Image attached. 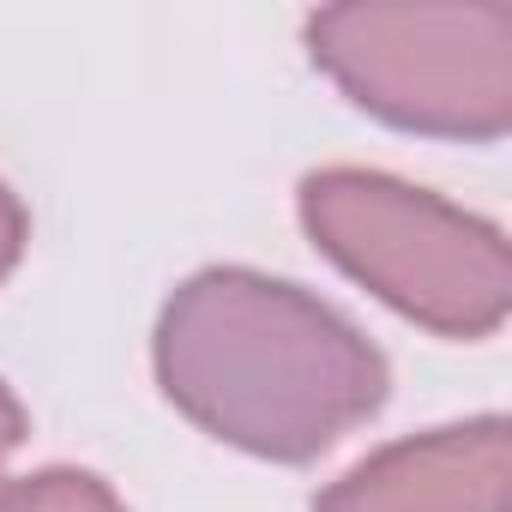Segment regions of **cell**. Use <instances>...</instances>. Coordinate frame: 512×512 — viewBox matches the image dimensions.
Wrapping results in <instances>:
<instances>
[{
	"label": "cell",
	"mask_w": 512,
	"mask_h": 512,
	"mask_svg": "<svg viewBox=\"0 0 512 512\" xmlns=\"http://www.w3.org/2000/svg\"><path fill=\"white\" fill-rule=\"evenodd\" d=\"M151 362L193 428L272 464H314L392 392L386 356L338 308L247 266L193 272L157 314Z\"/></svg>",
	"instance_id": "obj_1"
},
{
	"label": "cell",
	"mask_w": 512,
	"mask_h": 512,
	"mask_svg": "<svg viewBox=\"0 0 512 512\" xmlns=\"http://www.w3.org/2000/svg\"><path fill=\"white\" fill-rule=\"evenodd\" d=\"M302 229L338 272L434 338H488L512 314L506 235L380 169H314L296 193Z\"/></svg>",
	"instance_id": "obj_2"
},
{
	"label": "cell",
	"mask_w": 512,
	"mask_h": 512,
	"mask_svg": "<svg viewBox=\"0 0 512 512\" xmlns=\"http://www.w3.org/2000/svg\"><path fill=\"white\" fill-rule=\"evenodd\" d=\"M314 67L374 121L494 145L512 127V7L356 0L308 19Z\"/></svg>",
	"instance_id": "obj_3"
},
{
	"label": "cell",
	"mask_w": 512,
	"mask_h": 512,
	"mask_svg": "<svg viewBox=\"0 0 512 512\" xmlns=\"http://www.w3.org/2000/svg\"><path fill=\"white\" fill-rule=\"evenodd\" d=\"M314 512H512V428L476 416L392 440L350 464Z\"/></svg>",
	"instance_id": "obj_4"
},
{
	"label": "cell",
	"mask_w": 512,
	"mask_h": 512,
	"mask_svg": "<svg viewBox=\"0 0 512 512\" xmlns=\"http://www.w3.org/2000/svg\"><path fill=\"white\" fill-rule=\"evenodd\" d=\"M0 512H127V506L103 476L73 470V464H49V470L0 482Z\"/></svg>",
	"instance_id": "obj_5"
},
{
	"label": "cell",
	"mask_w": 512,
	"mask_h": 512,
	"mask_svg": "<svg viewBox=\"0 0 512 512\" xmlns=\"http://www.w3.org/2000/svg\"><path fill=\"white\" fill-rule=\"evenodd\" d=\"M25 241H31V217H25V205H19V193L0 181V278H7L13 266H19V253H25Z\"/></svg>",
	"instance_id": "obj_6"
},
{
	"label": "cell",
	"mask_w": 512,
	"mask_h": 512,
	"mask_svg": "<svg viewBox=\"0 0 512 512\" xmlns=\"http://www.w3.org/2000/svg\"><path fill=\"white\" fill-rule=\"evenodd\" d=\"M25 428H31V422H25V404H19L7 386H0V464H7V458L25 446Z\"/></svg>",
	"instance_id": "obj_7"
}]
</instances>
